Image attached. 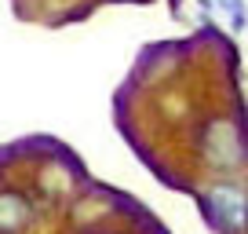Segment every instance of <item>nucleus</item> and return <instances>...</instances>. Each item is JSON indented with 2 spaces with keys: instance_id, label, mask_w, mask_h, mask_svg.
I'll return each instance as SVG.
<instances>
[{
  "instance_id": "nucleus-1",
  "label": "nucleus",
  "mask_w": 248,
  "mask_h": 234,
  "mask_svg": "<svg viewBox=\"0 0 248 234\" xmlns=\"http://www.w3.org/2000/svg\"><path fill=\"white\" fill-rule=\"evenodd\" d=\"M204 216L219 234H248V190L237 183H212L201 194Z\"/></svg>"
},
{
  "instance_id": "nucleus-2",
  "label": "nucleus",
  "mask_w": 248,
  "mask_h": 234,
  "mask_svg": "<svg viewBox=\"0 0 248 234\" xmlns=\"http://www.w3.org/2000/svg\"><path fill=\"white\" fill-rule=\"evenodd\" d=\"M204 157H208L216 168H237L245 161V143H241V132L233 121H212L204 128Z\"/></svg>"
},
{
  "instance_id": "nucleus-3",
  "label": "nucleus",
  "mask_w": 248,
  "mask_h": 234,
  "mask_svg": "<svg viewBox=\"0 0 248 234\" xmlns=\"http://www.w3.org/2000/svg\"><path fill=\"white\" fill-rule=\"evenodd\" d=\"M26 219H30L26 198H18V194H0V234H15V231H22Z\"/></svg>"
},
{
  "instance_id": "nucleus-4",
  "label": "nucleus",
  "mask_w": 248,
  "mask_h": 234,
  "mask_svg": "<svg viewBox=\"0 0 248 234\" xmlns=\"http://www.w3.org/2000/svg\"><path fill=\"white\" fill-rule=\"evenodd\" d=\"M204 4H212V0H204ZM216 8L230 15L233 33H245L248 30V8H245V0H216Z\"/></svg>"
}]
</instances>
